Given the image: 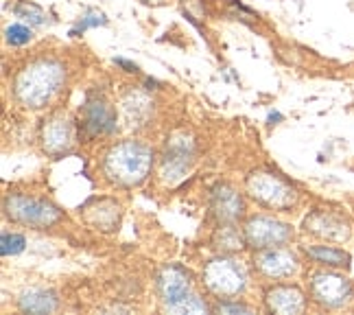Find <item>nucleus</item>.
Returning <instances> with one entry per match:
<instances>
[{
    "label": "nucleus",
    "instance_id": "nucleus-1",
    "mask_svg": "<svg viewBox=\"0 0 354 315\" xmlns=\"http://www.w3.org/2000/svg\"><path fill=\"white\" fill-rule=\"evenodd\" d=\"M66 84V66L55 57H37L26 64L13 81V97L29 109L46 107Z\"/></svg>",
    "mask_w": 354,
    "mask_h": 315
},
{
    "label": "nucleus",
    "instance_id": "nucleus-2",
    "mask_svg": "<svg viewBox=\"0 0 354 315\" xmlns=\"http://www.w3.org/2000/svg\"><path fill=\"white\" fill-rule=\"evenodd\" d=\"M153 167V149L140 141H120L103 156V175L116 186L142 184Z\"/></svg>",
    "mask_w": 354,
    "mask_h": 315
},
{
    "label": "nucleus",
    "instance_id": "nucleus-3",
    "mask_svg": "<svg viewBox=\"0 0 354 315\" xmlns=\"http://www.w3.org/2000/svg\"><path fill=\"white\" fill-rule=\"evenodd\" d=\"M248 269L230 256H216L203 267V285L216 298L232 300L248 289Z\"/></svg>",
    "mask_w": 354,
    "mask_h": 315
},
{
    "label": "nucleus",
    "instance_id": "nucleus-4",
    "mask_svg": "<svg viewBox=\"0 0 354 315\" xmlns=\"http://www.w3.org/2000/svg\"><path fill=\"white\" fill-rule=\"evenodd\" d=\"M5 215L20 226L46 230L62 222V210L46 199L13 193L5 199Z\"/></svg>",
    "mask_w": 354,
    "mask_h": 315
},
{
    "label": "nucleus",
    "instance_id": "nucleus-5",
    "mask_svg": "<svg viewBox=\"0 0 354 315\" xmlns=\"http://www.w3.org/2000/svg\"><path fill=\"white\" fill-rule=\"evenodd\" d=\"M248 193L271 210H289L297 204V190L271 171H254L248 177Z\"/></svg>",
    "mask_w": 354,
    "mask_h": 315
},
{
    "label": "nucleus",
    "instance_id": "nucleus-6",
    "mask_svg": "<svg viewBox=\"0 0 354 315\" xmlns=\"http://www.w3.org/2000/svg\"><path fill=\"white\" fill-rule=\"evenodd\" d=\"M310 296L324 309H344L352 303V282L333 271H315L310 276Z\"/></svg>",
    "mask_w": 354,
    "mask_h": 315
},
{
    "label": "nucleus",
    "instance_id": "nucleus-7",
    "mask_svg": "<svg viewBox=\"0 0 354 315\" xmlns=\"http://www.w3.org/2000/svg\"><path fill=\"white\" fill-rule=\"evenodd\" d=\"M243 235L248 245L254 250H267V248H278L293 239V230L289 224H282L274 217L258 215L248 219V224L243 228Z\"/></svg>",
    "mask_w": 354,
    "mask_h": 315
},
{
    "label": "nucleus",
    "instance_id": "nucleus-8",
    "mask_svg": "<svg viewBox=\"0 0 354 315\" xmlns=\"http://www.w3.org/2000/svg\"><path fill=\"white\" fill-rule=\"evenodd\" d=\"M195 162V143L184 134H177L167 143L165 156H162L160 175L165 177L169 184L180 182L182 177L190 171Z\"/></svg>",
    "mask_w": 354,
    "mask_h": 315
},
{
    "label": "nucleus",
    "instance_id": "nucleus-9",
    "mask_svg": "<svg viewBox=\"0 0 354 315\" xmlns=\"http://www.w3.org/2000/svg\"><path fill=\"white\" fill-rule=\"evenodd\" d=\"M254 263H256V269L261 271L265 278H271V280L289 278L299 269L297 254L287 248H282V245L258 252L254 256Z\"/></svg>",
    "mask_w": 354,
    "mask_h": 315
},
{
    "label": "nucleus",
    "instance_id": "nucleus-10",
    "mask_svg": "<svg viewBox=\"0 0 354 315\" xmlns=\"http://www.w3.org/2000/svg\"><path fill=\"white\" fill-rule=\"evenodd\" d=\"M156 287H158V296H160L165 307L180 303V300H184L186 296L193 294V280H190V273L180 265L162 267L158 273Z\"/></svg>",
    "mask_w": 354,
    "mask_h": 315
},
{
    "label": "nucleus",
    "instance_id": "nucleus-11",
    "mask_svg": "<svg viewBox=\"0 0 354 315\" xmlns=\"http://www.w3.org/2000/svg\"><path fill=\"white\" fill-rule=\"evenodd\" d=\"M304 230L326 241L350 239V222L333 210H315L304 219Z\"/></svg>",
    "mask_w": 354,
    "mask_h": 315
},
{
    "label": "nucleus",
    "instance_id": "nucleus-12",
    "mask_svg": "<svg viewBox=\"0 0 354 315\" xmlns=\"http://www.w3.org/2000/svg\"><path fill=\"white\" fill-rule=\"evenodd\" d=\"M75 143V125L68 116H53L42 127V147L50 156H62Z\"/></svg>",
    "mask_w": 354,
    "mask_h": 315
},
{
    "label": "nucleus",
    "instance_id": "nucleus-13",
    "mask_svg": "<svg viewBox=\"0 0 354 315\" xmlns=\"http://www.w3.org/2000/svg\"><path fill=\"white\" fill-rule=\"evenodd\" d=\"M265 303L271 313L295 315L306 309V296L295 285H276V287H271V289H267Z\"/></svg>",
    "mask_w": 354,
    "mask_h": 315
},
{
    "label": "nucleus",
    "instance_id": "nucleus-14",
    "mask_svg": "<svg viewBox=\"0 0 354 315\" xmlns=\"http://www.w3.org/2000/svg\"><path fill=\"white\" fill-rule=\"evenodd\" d=\"M84 125L92 136L114 134L116 132V112L110 101L103 97L88 99L84 107Z\"/></svg>",
    "mask_w": 354,
    "mask_h": 315
},
{
    "label": "nucleus",
    "instance_id": "nucleus-15",
    "mask_svg": "<svg viewBox=\"0 0 354 315\" xmlns=\"http://www.w3.org/2000/svg\"><path fill=\"white\" fill-rule=\"evenodd\" d=\"M212 213L221 224H234L245 213V201L241 193L230 184H219L212 190Z\"/></svg>",
    "mask_w": 354,
    "mask_h": 315
},
{
    "label": "nucleus",
    "instance_id": "nucleus-16",
    "mask_svg": "<svg viewBox=\"0 0 354 315\" xmlns=\"http://www.w3.org/2000/svg\"><path fill=\"white\" fill-rule=\"evenodd\" d=\"M86 222L94 228H101V230H114L118 226V219H120V208L118 204L112 199H99L94 201L92 206L86 208Z\"/></svg>",
    "mask_w": 354,
    "mask_h": 315
},
{
    "label": "nucleus",
    "instance_id": "nucleus-17",
    "mask_svg": "<svg viewBox=\"0 0 354 315\" xmlns=\"http://www.w3.org/2000/svg\"><path fill=\"white\" fill-rule=\"evenodd\" d=\"M122 112H125L129 125L140 127L145 125L149 114H151V101H149V97L140 90H131L127 92V97L122 99Z\"/></svg>",
    "mask_w": 354,
    "mask_h": 315
},
{
    "label": "nucleus",
    "instance_id": "nucleus-18",
    "mask_svg": "<svg viewBox=\"0 0 354 315\" xmlns=\"http://www.w3.org/2000/svg\"><path fill=\"white\" fill-rule=\"evenodd\" d=\"M18 305L24 313H53L57 311V298L44 289H26L18 298Z\"/></svg>",
    "mask_w": 354,
    "mask_h": 315
},
{
    "label": "nucleus",
    "instance_id": "nucleus-19",
    "mask_svg": "<svg viewBox=\"0 0 354 315\" xmlns=\"http://www.w3.org/2000/svg\"><path fill=\"white\" fill-rule=\"evenodd\" d=\"M306 254L319 265H328V267H348L350 265V254L339 248H330V245H313V248L306 250Z\"/></svg>",
    "mask_w": 354,
    "mask_h": 315
},
{
    "label": "nucleus",
    "instance_id": "nucleus-20",
    "mask_svg": "<svg viewBox=\"0 0 354 315\" xmlns=\"http://www.w3.org/2000/svg\"><path fill=\"white\" fill-rule=\"evenodd\" d=\"M214 243H216V248H219L221 252H236L248 241H245V235H241V232L232 224H225L219 232H216Z\"/></svg>",
    "mask_w": 354,
    "mask_h": 315
},
{
    "label": "nucleus",
    "instance_id": "nucleus-21",
    "mask_svg": "<svg viewBox=\"0 0 354 315\" xmlns=\"http://www.w3.org/2000/svg\"><path fill=\"white\" fill-rule=\"evenodd\" d=\"M167 313H180V315H188V313H208L210 307L203 303V300L197 296V294H190L186 296L184 300H180V303H175L171 307H165Z\"/></svg>",
    "mask_w": 354,
    "mask_h": 315
},
{
    "label": "nucleus",
    "instance_id": "nucleus-22",
    "mask_svg": "<svg viewBox=\"0 0 354 315\" xmlns=\"http://www.w3.org/2000/svg\"><path fill=\"white\" fill-rule=\"evenodd\" d=\"M16 16L24 22H29L31 26H39L46 22V13L33 3H20L16 7Z\"/></svg>",
    "mask_w": 354,
    "mask_h": 315
},
{
    "label": "nucleus",
    "instance_id": "nucleus-23",
    "mask_svg": "<svg viewBox=\"0 0 354 315\" xmlns=\"http://www.w3.org/2000/svg\"><path fill=\"white\" fill-rule=\"evenodd\" d=\"M5 37L11 46H24L33 39V33L26 24H11V26H7Z\"/></svg>",
    "mask_w": 354,
    "mask_h": 315
},
{
    "label": "nucleus",
    "instance_id": "nucleus-24",
    "mask_svg": "<svg viewBox=\"0 0 354 315\" xmlns=\"http://www.w3.org/2000/svg\"><path fill=\"white\" fill-rule=\"evenodd\" d=\"M103 24H107L105 13H101V11H88L86 16L79 20V24L75 26V29L71 31V35L73 37H79L86 29H92V26H103Z\"/></svg>",
    "mask_w": 354,
    "mask_h": 315
},
{
    "label": "nucleus",
    "instance_id": "nucleus-25",
    "mask_svg": "<svg viewBox=\"0 0 354 315\" xmlns=\"http://www.w3.org/2000/svg\"><path fill=\"white\" fill-rule=\"evenodd\" d=\"M24 237L22 235H16V232H5L3 235V248H0V252H3V256H13V254H20L24 250Z\"/></svg>",
    "mask_w": 354,
    "mask_h": 315
},
{
    "label": "nucleus",
    "instance_id": "nucleus-26",
    "mask_svg": "<svg viewBox=\"0 0 354 315\" xmlns=\"http://www.w3.org/2000/svg\"><path fill=\"white\" fill-rule=\"evenodd\" d=\"M216 311L219 313H250V307L236 305V303H221L219 307H216Z\"/></svg>",
    "mask_w": 354,
    "mask_h": 315
},
{
    "label": "nucleus",
    "instance_id": "nucleus-27",
    "mask_svg": "<svg viewBox=\"0 0 354 315\" xmlns=\"http://www.w3.org/2000/svg\"><path fill=\"white\" fill-rule=\"evenodd\" d=\"M114 64H118V66L125 68V73H138V66L131 64V62H127V60H122V57H116Z\"/></svg>",
    "mask_w": 354,
    "mask_h": 315
},
{
    "label": "nucleus",
    "instance_id": "nucleus-28",
    "mask_svg": "<svg viewBox=\"0 0 354 315\" xmlns=\"http://www.w3.org/2000/svg\"><path fill=\"white\" fill-rule=\"evenodd\" d=\"M140 3H145V5H162V3H167V0H140Z\"/></svg>",
    "mask_w": 354,
    "mask_h": 315
},
{
    "label": "nucleus",
    "instance_id": "nucleus-29",
    "mask_svg": "<svg viewBox=\"0 0 354 315\" xmlns=\"http://www.w3.org/2000/svg\"><path fill=\"white\" fill-rule=\"evenodd\" d=\"M280 118H282V116H280L278 112H276V114H269V123H274V120H280Z\"/></svg>",
    "mask_w": 354,
    "mask_h": 315
}]
</instances>
